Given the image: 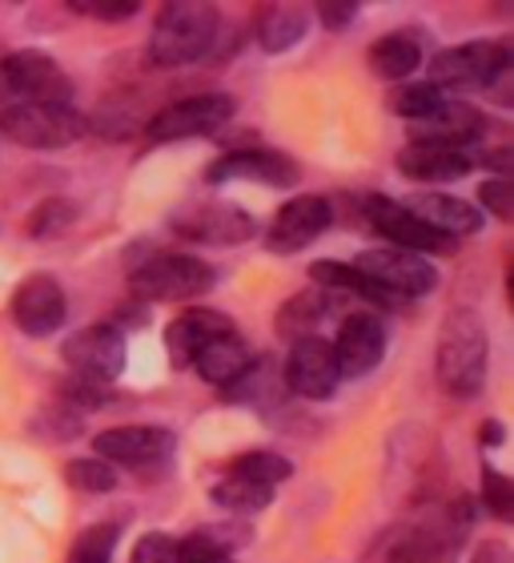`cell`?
<instances>
[{
    "mask_svg": "<svg viewBox=\"0 0 514 563\" xmlns=\"http://www.w3.org/2000/svg\"><path fill=\"white\" fill-rule=\"evenodd\" d=\"M60 395H65V402H77V407H105L109 402L105 383H89V378H77V375L60 387Z\"/></svg>",
    "mask_w": 514,
    "mask_h": 563,
    "instance_id": "f35d334b",
    "label": "cell"
},
{
    "mask_svg": "<svg viewBox=\"0 0 514 563\" xmlns=\"http://www.w3.org/2000/svg\"><path fill=\"white\" fill-rule=\"evenodd\" d=\"M511 69V41H467L443 48L431 60V85L443 89H482Z\"/></svg>",
    "mask_w": 514,
    "mask_h": 563,
    "instance_id": "5b68a950",
    "label": "cell"
},
{
    "mask_svg": "<svg viewBox=\"0 0 514 563\" xmlns=\"http://www.w3.org/2000/svg\"><path fill=\"white\" fill-rule=\"evenodd\" d=\"M482 210H491L499 222H514V181L511 177H494L479 186Z\"/></svg>",
    "mask_w": 514,
    "mask_h": 563,
    "instance_id": "8d00e7d4",
    "label": "cell"
},
{
    "mask_svg": "<svg viewBox=\"0 0 514 563\" xmlns=\"http://www.w3.org/2000/svg\"><path fill=\"white\" fill-rule=\"evenodd\" d=\"M342 383V371L334 363V346L322 334L317 339L290 342V354L281 363V387L298 399H329Z\"/></svg>",
    "mask_w": 514,
    "mask_h": 563,
    "instance_id": "8fae6325",
    "label": "cell"
},
{
    "mask_svg": "<svg viewBox=\"0 0 514 563\" xmlns=\"http://www.w3.org/2000/svg\"><path fill=\"white\" fill-rule=\"evenodd\" d=\"M60 358L77 378H89V383H113V378L125 371V334L118 327H81L77 334L65 339L60 346Z\"/></svg>",
    "mask_w": 514,
    "mask_h": 563,
    "instance_id": "9c48e42d",
    "label": "cell"
},
{
    "mask_svg": "<svg viewBox=\"0 0 514 563\" xmlns=\"http://www.w3.org/2000/svg\"><path fill=\"white\" fill-rule=\"evenodd\" d=\"M354 271L370 278L375 286H382L386 294H394L398 302L402 298H422L438 286V274L422 254H410V250H394V246H375L362 250L358 258L350 262Z\"/></svg>",
    "mask_w": 514,
    "mask_h": 563,
    "instance_id": "8992f818",
    "label": "cell"
},
{
    "mask_svg": "<svg viewBox=\"0 0 514 563\" xmlns=\"http://www.w3.org/2000/svg\"><path fill=\"white\" fill-rule=\"evenodd\" d=\"M189 242H210V246H242L257 234V222L246 210L230 201H210V206H186L169 222Z\"/></svg>",
    "mask_w": 514,
    "mask_h": 563,
    "instance_id": "7c38bea8",
    "label": "cell"
},
{
    "mask_svg": "<svg viewBox=\"0 0 514 563\" xmlns=\"http://www.w3.org/2000/svg\"><path fill=\"white\" fill-rule=\"evenodd\" d=\"M334 222V206L322 194H302V198L286 201L273 222H269V250L278 254H298V250L314 246L317 238L326 234Z\"/></svg>",
    "mask_w": 514,
    "mask_h": 563,
    "instance_id": "4fadbf2b",
    "label": "cell"
},
{
    "mask_svg": "<svg viewBox=\"0 0 514 563\" xmlns=\"http://www.w3.org/2000/svg\"><path fill=\"white\" fill-rule=\"evenodd\" d=\"M0 133L24 150H60L89 133V121L72 106H4L0 109Z\"/></svg>",
    "mask_w": 514,
    "mask_h": 563,
    "instance_id": "277c9868",
    "label": "cell"
},
{
    "mask_svg": "<svg viewBox=\"0 0 514 563\" xmlns=\"http://www.w3.org/2000/svg\"><path fill=\"white\" fill-rule=\"evenodd\" d=\"M334 346V363H338L342 378H362L370 375L386 354V327L378 314H366V310H354L338 322V339L329 342Z\"/></svg>",
    "mask_w": 514,
    "mask_h": 563,
    "instance_id": "9a60e30c",
    "label": "cell"
},
{
    "mask_svg": "<svg viewBox=\"0 0 514 563\" xmlns=\"http://www.w3.org/2000/svg\"><path fill=\"white\" fill-rule=\"evenodd\" d=\"M366 65H370V73H375V77H382V81L402 85L410 73H418V65H422L418 33L398 29V33L378 36L375 45H370V53H366Z\"/></svg>",
    "mask_w": 514,
    "mask_h": 563,
    "instance_id": "cb8c5ba5",
    "label": "cell"
},
{
    "mask_svg": "<svg viewBox=\"0 0 514 563\" xmlns=\"http://www.w3.org/2000/svg\"><path fill=\"white\" fill-rule=\"evenodd\" d=\"M237 101L230 93H198L186 97L169 109H157L145 125V137L149 141H186V137H205V133H217L225 121L234 118Z\"/></svg>",
    "mask_w": 514,
    "mask_h": 563,
    "instance_id": "52a82bcc",
    "label": "cell"
},
{
    "mask_svg": "<svg viewBox=\"0 0 514 563\" xmlns=\"http://www.w3.org/2000/svg\"><path fill=\"white\" fill-rule=\"evenodd\" d=\"M450 555L455 548H446L434 531L418 528V523H398L370 543L362 563H455Z\"/></svg>",
    "mask_w": 514,
    "mask_h": 563,
    "instance_id": "d6986e66",
    "label": "cell"
},
{
    "mask_svg": "<svg viewBox=\"0 0 514 563\" xmlns=\"http://www.w3.org/2000/svg\"><path fill=\"white\" fill-rule=\"evenodd\" d=\"M213 504L234 511V516H254V511H266L273 504V492L249 479H237V475H225L222 483H213Z\"/></svg>",
    "mask_w": 514,
    "mask_h": 563,
    "instance_id": "f1b7e54d",
    "label": "cell"
},
{
    "mask_svg": "<svg viewBox=\"0 0 514 563\" xmlns=\"http://www.w3.org/2000/svg\"><path fill=\"white\" fill-rule=\"evenodd\" d=\"M310 278H314L317 290H346V294H358V298H366V302H375V306H402L394 294H386L382 286L362 278V274L354 271V266H346V262H334V258L314 262V266H310Z\"/></svg>",
    "mask_w": 514,
    "mask_h": 563,
    "instance_id": "4316f807",
    "label": "cell"
},
{
    "mask_svg": "<svg viewBox=\"0 0 514 563\" xmlns=\"http://www.w3.org/2000/svg\"><path fill=\"white\" fill-rule=\"evenodd\" d=\"M482 507L491 511L494 519H514V483L506 479L503 471L482 467Z\"/></svg>",
    "mask_w": 514,
    "mask_h": 563,
    "instance_id": "e575fe53",
    "label": "cell"
},
{
    "mask_svg": "<svg viewBox=\"0 0 514 563\" xmlns=\"http://www.w3.org/2000/svg\"><path fill=\"white\" fill-rule=\"evenodd\" d=\"M470 563H514V555L503 540H482L474 548V555H470Z\"/></svg>",
    "mask_w": 514,
    "mask_h": 563,
    "instance_id": "60d3db41",
    "label": "cell"
},
{
    "mask_svg": "<svg viewBox=\"0 0 514 563\" xmlns=\"http://www.w3.org/2000/svg\"><path fill=\"white\" fill-rule=\"evenodd\" d=\"M487 363H491V334L474 310H450L438 330L434 346V371L450 399H474L487 383Z\"/></svg>",
    "mask_w": 514,
    "mask_h": 563,
    "instance_id": "6da1fadb",
    "label": "cell"
},
{
    "mask_svg": "<svg viewBox=\"0 0 514 563\" xmlns=\"http://www.w3.org/2000/svg\"><path fill=\"white\" fill-rule=\"evenodd\" d=\"M249 363H254V351H249L246 339H242L237 330H230L222 339H213L210 346H201L189 366L198 371V378H205L213 387H230L234 378H242V371H246Z\"/></svg>",
    "mask_w": 514,
    "mask_h": 563,
    "instance_id": "603a6c76",
    "label": "cell"
},
{
    "mask_svg": "<svg viewBox=\"0 0 514 563\" xmlns=\"http://www.w3.org/2000/svg\"><path fill=\"white\" fill-rule=\"evenodd\" d=\"M317 16H322V24H326V29L342 33L346 24H354V16H358V4H354V0H322V4H317Z\"/></svg>",
    "mask_w": 514,
    "mask_h": 563,
    "instance_id": "ab89813d",
    "label": "cell"
},
{
    "mask_svg": "<svg viewBox=\"0 0 514 563\" xmlns=\"http://www.w3.org/2000/svg\"><path fill=\"white\" fill-rule=\"evenodd\" d=\"M230 330H237L230 314H222V310H210V306H189V310H181V314L169 322V330H165L169 363L189 366L201 346H210L213 339H222V334H230Z\"/></svg>",
    "mask_w": 514,
    "mask_h": 563,
    "instance_id": "ffe728a7",
    "label": "cell"
},
{
    "mask_svg": "<svg viewBox=\"0 0 514 563\" xmlns=\"http://www.w3.org/2000/svg\"><path fill=\"white\" fill-rule=\"evenodd\" d=\"M479 443H487V446H499V443H503V422H499V419L482 422V427H479Z\"/></svg>",
    "mask_w": 514,
    "mask_h": 563,
    "instance_id": "7bdbcfd3",
    "label": "cell"
},
{
    "mask_svg": "<svg viewBox=\"0 0 514 563\" xmlns=\"http://www.w3.org/2000/svg\"><path fill=\"white\" fill-rule=\"evenodd\" d=\"M298 177H302L298 174V162L278 150H230L225 157H217L205 169L210 186H222V181H257V186H269V189H286Z\"/></svg>",
    "mask_w": 514,
    "mask_h": 563,
    "instance_id": "2e32d148",
    "label": "cell"
},
{
    "mask_svg": "<svg viewBox=\"0 0 514 563\" xmlns=\"http://www.w3.org/2000/svg\"><path fill=\"white\" fill-rule=\"evenodd\" d=\"M0 77L12 93H21V106H69L72 101V81L69 73L60 69L57 60L36 53V48H21L4 57L0 65Z\"/></svg>",
    "mask_w": 514,
    "mask_h": 563,
    "instance_id": "ba28073f",
    "label": "cell"
},
{
    "mask_svg": "<svg viewBox=\"0 0 514 563\" xmlns=\"http://www.w3.org/2000/svg\"><path fill=\"white\" fill-rule=\"evenodd\" d=\"M174 431L169 427H109L93 439L97 459H105L109 467L113 463H128V467H141V463H157L174 451Z\"/></svg>",
    "mask_w": 514,
    "mask_h": 563,
    "instance_id": "ac0fdd59",
    "label": "cell"
},
{
    "mask_svg": "<svg viewBox=\"0 0 514 563\" xmlns=\"http://www.w3.org/2000/svg\"><path fill=\"white\" fill-rule=\"evenodd\" d=\"M290 459H281L278 451H246V455H237L225 463V475H237V479H249L257 487H278V483L290 479Z\"/></svg>",
    "mask_w": 514,
    "mask_h": 563,
    "instance_id": "83f0119b",
    "label": "cell"
},
{
    "mask_svg": "<svg viewBox=\"0 0 514 563\" xmlns=\"http://www.w3.org/2000/svg\"><path fill=\"white\" fill-rule=\"evenodd\" d=\"M128 563H177V540L165 536V531H145V536L133 543Z\"/></svg>",
    "mask_w": 514,
    "mask_h": 563,
    "instance_id": "d590c367",
    "label": "cell"
},
{
    "mask_svg": "<svg viewBox=\"0 0 514 563\" xmlns=\"http://www.w3.org/2000/svg\"><path fill=\"white\" fill-rule=\"evenodd\" d=\"M217 24L222 16L213 4H165L153 16L149 60L157 69H177V65L201 60L217 36Z\"/></svg>",
    "mask_w": 514,
    "mask_h": 563,
    "instance_id": "7a4b0ae2",
    "label": "cell"
},
{
    "mask_svg": "<svg viewBox=\"0 0 514 563\" xmlns=\"http://www.w3.org/2000/svg\"><path fill=\"white\" fill-rule=\"evenodd\" d=\"M438 101H443V93H438L431 81H402V85H394V89L386 93V109H390L394 118H406L410 125L426 118Z\"/></svg>",
    "mask_w": 514,
    "mask_h": 563,
    "instance_id": "f546056e",
    "label": "cell"
},
{
    "mask_svg": "<svg viewBox=\"0 0 514 563\" xmlns=\"http://www.w3.org/2000/svg\"><path fill=\"white\" fill-rule=\"evenodd\" d=\"M69 318V298H65V286L48 274H33L24 278L12 294V322L33 334V339H45V334H57Z\"/></svg>",
    "mask_w": 514,
    "mask_h": 563,
    "instance_id": "5bb4252c",
    "label": "cell"
},
{
    "mask_svg": "<svg viewBox=\"0 0 514 563\" xmlns=\"http://www.w3.org/2000/svg\"><path fill=\"white\" fill-rule=\"evenodd\" d=\"M362 213H366V222L375 225L394 250H410V254H455L458 250L455 238H446V234H438V230H431L426 222H418L402 201L378 198L375 194V198H366Z\"/></svg>",
    "mask_w": 514,
    "mask_h": 563,
    "instance_id": "30bf717a",
    "label": "cell"
},
{
    "mask_svg": "<svg viewBox=\"0 0 514 563\" xmlns=\"http://www.w3.org/2000/svg\"><path fill=\"white\" fill-rule=\"evenodd\" d=\"M402 206H406L418 222H426L431 230H438V234H446V238H455V242L482 230L479 206H470V201H462V198H450V194L426 189V194H414V198L402 201Z\"/></svg>",
    "mask_w": 514,
    "mask_h": 563,
    "instance_id": "44dd1931",
    "label": "cell"
},
{
    "mask_svg": "<svg viewBox=\"0 0 514 563\" xmlns=\"http://www.w3.org/2000/svg\"><path fill=\"white\" fill-rule=\"evenodd\" d=\"M65 479H69V487H77V492L105 495V492L118 487V471L109 467L105 459H69Z\"/></svg>",
    "mask_w": 514,
    "mask_h": 563,
    "instance_id": "d6a6232c",
    "label": "cell"
},
{
    "mask_svg": "<svg viewBox=\"0 0 514 563\" xmlns=\"http://www.w3.org/2000/svg\"><path fill=\"white\" fill-rule=\"evenodd\" d=\"M177 563H237L217 531H193L177 540Z\"/></svg>",
    "mask_w": 514,
    "mask_h": 563,
    "instance_id": "836d02e7",
    "label": "cell"
},
{
    "mask_svg": "<svg viewBox=\"0 0 514 563\" xmlns=\"http://www.w3.org/2000/svg\"><path fill=\"white\" fill-rule=\"evenodd\" d=\"M482 133H487L482 109L467 106V101H450V97H443L426 118L410 125V141H418V145H443V150H458V153H462V145L479 141Z\"/></svg>",
    "mask_w": 514,
    "mask_h": 563,
    "instance_id": "e0dca14e",
    "label": "cell"
},
{
    "mask_svg": "<svg viewBox=\"0 0 514 563\" xmlns=\"http://www.w3.org/2000/svg\"><path fill=\"white\" fill-rule=\"evenodd\" d=\"M305 29H310V16H305L298 4H269V9H261V16H257V41H261L266 53H286V48H293L305 36Z\"/></svg>",
    "mask_w": 514,
    "mask_h": 563,
    "instance_id": "484cf974",
    "label": "cell"
},
{
    "mask_svg": "<svg viewBox=\"0 0 514 563\" xmlns=\"http://www.w3.org/2000/svg\"><path fill=\"white\" fill-rule=\"evenodd\" d=\"M72 9L93 16V21H133L141 12V4L137 0H77Z\"/></svg>",
    "mask_w": 514,
    "mask_h": 563,
    "instance_id": "74e56055",
    "label": "cell"
},
{
    "mask_svg": "<svg viewBox=\"0 0 514 563\" xmlns=\"http://www.w3.org/2000/svg\"><path fill=\"white\" fill-rule=\"evenodd\" d=\"M470 157L458 150H443V145H418L410 141L406 150L398 153V174L410 181H462L470 174Z\"/></svg>",
    "mask_w": 514,
    "mask_h": 563,
    "instance_id": "7402d4cb",
    "label": "cell"
},
{
    "mask_svg": "<svg viewBox=\"0 0 514 563\" xmlns=\"http://www.w3.org/2000/svg\"><path fill=\"white\" fill-rule=\"evenodd\" d=\"M213 282L217 274L210 262L193 254H157L128 274V290L145 302H198L213 290Z\"/></svg>",
    "mask_w": 514,
    "mask_h": 563,
    "instance_id": "3957f363",
    "label": "cell"
},
{
    "mask_svg": "<svg viewBox=\"0 0 514 563\" xmlns=\"http://www.w3.org/2000/svg\"><path fill=\"white\" fill-rule=\"evenodd\" d=\"M482 165H491V169H499V174H511L514 169V153L511 150H494V153H482Z\"/></svg>",
    "mask_w": 514,
    "mask_h": 563,
    "instance_id": "b9f144b4",
    "label": "cell"
},
{
    "mask_svg": "<svg viewBox=\"0 0 514 563\" xmlns=\"http://www.w3.org/2000/svg\"><path fill=\"white\" fill-rule=\"evenodd\" d=\"M118 540H121L118 523H97V528L81 531V536L72 540L65 563H109L113 552H118Z\"/></svg>",
    "mask_w": 514,
    "mask_h": 563,
    "instance_id": "1f68e13d",
    "label": "cell"
},
{
    "mask_svg": "<svg viewBox=\"0 0 514 563\" xmlns=\"http://www.w3.org/2000/svg\"><path fill=\"white\" fill-rule=\"evenodd\" d=\"M338 314V302L329 290H302L293 294L290 302L278 310V334L286 342H302V339H317V330L326 318Z\"/></svg>",
    "mask_w": 514,
    "mask_h": 563,
    "instance_id": "d4e9b609",
    "label": "cell"
},
{
    "mask_svg": "<svg viewBox=\"0 0 514 563\" xmlns=\"http://www.w3.org/2000/svg\"><path fill=\"white\" fill-rule=\"evenodd\" d=\"M72 222H77V201L48 198V201H41L29 218H24V230H29V238H41V242H48V238L65 234Z\"/></svg>",
    "mask_w": 514,
    "mask_h": 563,
    "instance_id": "4dcf8cb0",
    "label": "cell"
}]
</instances>
